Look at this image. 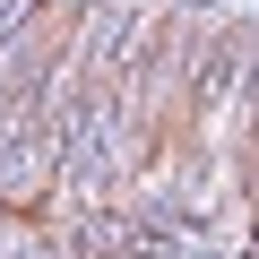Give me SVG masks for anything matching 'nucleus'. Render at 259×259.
Instances as JSON below:
<instances>
[{
    "instance_id": "f03ea898",
    "label": "nucleus",
    "mask_w": 259,
    "mask_h": 259,
    "mask_svg": "<svg viewBox=\"0 0 259 259\" xmlns=\"http://www.w3.org/2000/svg\"><path fill=\"white\" fill-rule=\"evenodd\" d=\"M78 18H87V0H35L18 26H0V164H9L18 139L35 130V112L52 95V69H61Z\"/></svg>"
},
{
    "instance_id": "7ed1b4c3",
    "label": "nucleus",
    "mask_w": 259,
    "mask_h": 259,
    "mask_svg": "<svg viewBox=\"0 0 259 259\" xmlns=\"http://www.w3.org/2000/svg\"><path fill=\"white\" fill-rule=\"evenodd\" d=\"M233 207H259V104H250V130H242V164H233Z\"/></svg>"
},
{
    "instance_id": "20e7f679",
    "label": "nucleus",
    "mask_w": 259,
    "mask_h": 259,
    "mask_svg": "<svg viewBox=\"0 0 259 259\" xmlns=\"http://www.w3.org/2000/svg\"><path fill=\"white\" fill-rule=\"evenodd\" d=\"M26 9H35V0H0V26H18V18H26Z\"/></svg>"
},
{
    "instance_id": "f257e3e1",
    "label": "nucleus",
    "mask_w": 259,
    "mask_h": 259,
    "mask_svg": "<svg viewBox=\"0 0 259 259\" xmlns=\"http://www.w3.org/2000/svg\"><path fill=\"white\" fill-rule=\"evenodd\" d=\"M250 104H259V26L250 18H225V44H216L207 78H199V112H190V139H182L164 190H182V199H233Z\"/></svg>"
}]
</instances>
